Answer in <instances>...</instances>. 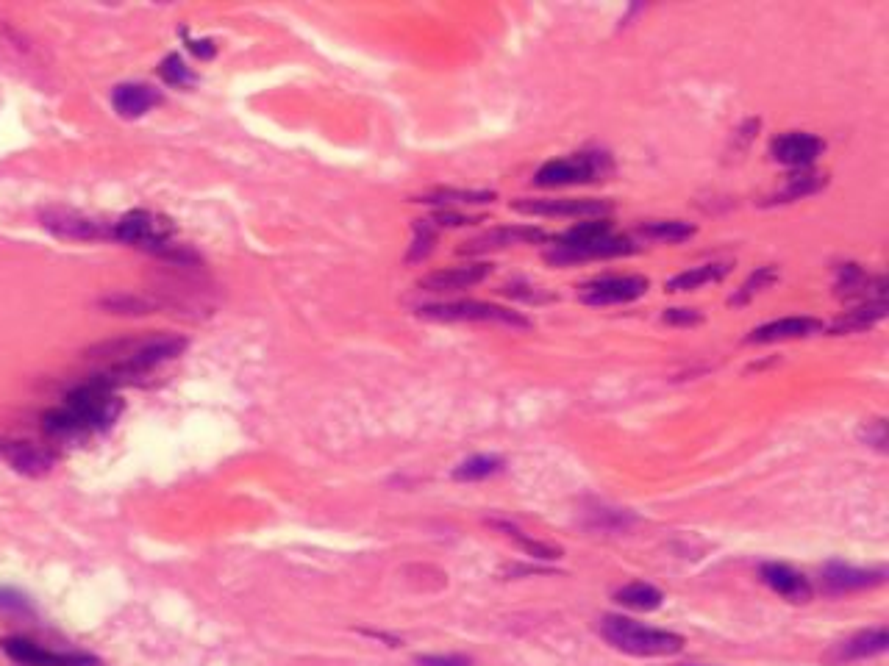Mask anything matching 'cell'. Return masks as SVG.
Instances as JSON below:
<instances>
[{
    "mask_svg": "<svg viewBox=\"0 0 889 666\" xmlns=\"http://www.w3.org/2000/svg\"><path fill=\"white\" fill-rule=\"evenodd\" d=\"M120 403L112 395V383L89 381L67 395V403L45 414V431L53 436H76V433L106 428L117 417Z\"/></svg>",
    "mask_w": 889,
    "mask_h": 666,
    "instance_id": "obj_1",
    "label": "cell"
},
{
    "mask_svg": "<svg viewBox=\"0 0 889 666\" xmlns=\"http://www.w3.org/2000/svg\"><path fill=\"white\" fill-rule=\"evenodd\" d=\"M601 633L614 650L639 655V658H662V655H676L684 650V639L673 630L651 628V625L617 617V614L601 619Z\"/></svg>",
    "mask_w": 889,
    "mask_h": 666,
    "instance_id": "obj_2",
    "label": "cell"
},
{
    "mask_svg": "<svg viewBox=\"0 0 889 666\" xmlns=\"http://www.w3.org/2000/svg\"><path fill=\"white\" fill-rule=\"evenodd\" d=\"M112 236H117L120 242L126 245H134L139 250H148L153 256H164V259H176V261H195V256L184 250V247H176L170 242L173 236V225L170 220H164L153 211L137 209L128 211L126 217H120V222L114 225Z\"/></svg>",
    "mask_w": 889,
    "mask_h": 666,
    "instance_id": "obj_3",
    "label": "cell"
},
{
    "mask_svg": "<svg viewBox=\"0 0 889 666\" xmlns=\"http://www.w3.org/2000/svg\"><path fill=\"white\" fill-rule=\"evenodd\" d=\"M612 170L614 164L609 153L587 150V153H573V156L545 161L534 175V184L542 186V189L592 184V181H603Z\"/></svg>",
    "mask_w": 889,
    "mask_h": 666,
    "instance_id": "obj_4",
    "label": "cell"
},
{
    "mask_svg": "<svg viewBox=\"0 0 889 666\" xmlns=\"http://www.w3.org/2000/svg\"><path fill=\"white\" fill-rule=\"evenodd\" d=\"M417 314L439 322H498V325H509V328H531V320H526L523 314L506 309V306L484 303V300L431 303V306H420Z\"/></svg>",
    "mask_w": 889,
    "mask_h": 666,
    "instance_id": "obj_5",
    "label": "cell"
},
{
    "mask_svg": "<svg viewBox=\"0 0 889 666\" xmlns=\"http://www.w3.org/2000/svg\"><path fill=\"white\" fill-rule=\"evenodd\" d=\"M637 253V245L628 239V236H603V239H589V242H576V245H567V242H553L548 250H545V261L551 264H576V261H589V259H617V256H631Z\"/></svg>",
    "mask_w": 889,
    "mask_h": 666,
    "instance_id": "obj_6",
    "label": "cell"
},
{
    "mask_svg": "<svg viewBox=\"0 0 889 666\" xmlns=\"http://www.w3.org/2000/svg\"><path fill=\"white\" fill-rule=\"evenodd\" d=\"M648 278L642 275H603L578 289V300L587 306H617L648 295Z\"/></svg>",
    "mask_w": 889,
    "mask_h": 666,
    "instance_id": "obj_7",
    "label": "cell"
},
{
    "mask_svg": "<svg viewBox=\"0 0 889 666\" xmlns=\"http://www.w3.org/2000/svg\"><path fill=\"white\" fill-rule=\"evenodd\" d=\"M520 214H531V217H587V220H601L606 217L612 206L606 200H578V198H542V200H517L512 206Z\"/></svg>",
    "mask_w": 889,
    "mask_h": 666,
    "instance_id": "obj_8",
    "label": "cell"
},
{
    "mask_svg": "<svg viewBox=\"0 0 889 666\" xmlns=\"http://www.w3.org/2000/svg\"><path fill=\"white\" fill-rule=\"evenodd\" d=\"M184 347H187V339H181V336H153V339H145L142 345H134V350L123 356L114 372L117 375H142V372L176 358Z\"/></svg>",
    "mask_w": 889,
    "mask_h": 666,
    "instance_id": "obj_9",
    "label": "cell"
},
{
    "mask_svg": "<svg viewBox=\"0 0 889 666\" xmlns=\"http://www.w3.org/2000/svg\"><path fill=\"white\" fill-rule=\"evenodd\" d=\"M542 239H545V231L534 228V225H503V228H492L487 234L464 242L462 253L464 256H484V253H495V250H506L514 245H534Z\"/></svg>",
    "mask_w": 889,
    "mask_h": 666,
    "instance_id": "obj_10",
    "label": "cell"
},
{
    "mask_svg": "<svg viewBox=\"0 0 889 666\" xmlns=\"http://www.w3.org/2000/svg\"><path fill=\"white\" fill-rule=\"evenodd\" d=\"M826 150V142L820 136L806 134V131H789V134H781L773 139L770 145V153L773 159L787 164V167H798V170H806L820 153Z\"/></svg>",
    "mask_w": 889,
    "mask_h": 666,
    "instance_id": "obj_11",
    "label": "cell"
},
{
    "mask_svg": "<svg viewBox=\"0 0 889 666\" xmlns=\"http://www.w3.org/2000/svg\"><path fill=\"white\" fill-rule=\"evenodd\" d=\"M489 272H492V264L487 261H478V264H459V267H448V270H437L420 278V289L423 292H462V289H470V286L487 281Z\"/></svg>",
    "mask_w": 889,
    "mask_h": 666,
    "instance_id": "obj_12",
    "label": "cell"
},
{
    "mask_svg": "<svg viewBox=\"0 0 889 666\" xmlns=\"http://www.w3.org/2000/svg\"><path fill=\"white\" fill-rule=\"evenodd\" d=\"M3 650L12 655L14 661L28 666H98V658L84 653H51L42 650L39 644L28 639H6Z\"/></svg>",
    "mask_w": 889,
    "mask_h": 666,
    "instance_id": "obj_13",
    "label": "cell"
},
{
    "mask_svg": "<svg viewBox=\"0 0 889 666\" xmlns=\"http://www.w3.org/2000/svg\"><path fill=\"white\" fill-rule=\"evenodd\" d=\"M39 220L51 234L62 236V239H101L109 234L101 222L89 220L84 214L70 209H45L39 214Z\"/></svg>",
    "mask_w": 889,
    "mask_h": 666,
    "instance_id": "obj_14",
    "label": "cell"
},
{
    "mask_svg": "<svg viewBox=\"0 0 889 666\" xmlns=\"http://www.w3.org/2000/svg\"><path fill=\"white\" fill-rule=\"evenodd\" d=\"M823 322L814 317H784V320H773L751 331L745 339L748 345H770V342H789V339H806L814 333H823Z\"/></svg>",
    "mask_w": 889,
    "mask_h": 666,
    "instance_id": "obj_15",
    "label": "cell"
},
{
    "mask_svg": "<svg viewBox=\"0 0 889 666\" xmlns=\"http://www.w3.org/2000/svg\"><path fill=\"white\" fill-rule=\"evenodd\" d=\"M884 569H859L851 564H828L823 569V586L831 594H848L862 592V589H873L878 583H884Z\"/></svg>",
    "mask_w": 889,
    "mask_h": 666,
    "instance_id": "obj_16",
    "label": "cell"
},
{
    "mask_svg": "<svg viewBox=\"0 0 889 666\" xmlns=\"http://www.w3.org/2000/svg\"><path fill=\"white\" fill-rule=\"evenodd\" d=\"M759 575H762V580L773 592L787 597L789 603H809V597H812V583L806 580V575L795 572L789 564L770 561V564H762Z\"/></svg>",
    "mask_w": 889,
    "mask_h": 666,
    "instance_id": "obj_17",
    "label": "cell"
},
{
    "mask_svg": "<svg viewBox=\"0 0 889 666\" xmlns=\"http://www.w3.org/2000/svg\"><path fill=\"white\" fill-rule=\"evenodd\" d=\"M884 289H887V281L876 278V275H867L859 264H842L837 270L839 297H848V300L862 297L864 303H870L873 295H876V300H884Z\"/></svg>",
    "mask_w": 889,
    "mask_h": 666,
    "instance_id": "obj_18",
    "label": "cell"
},
{
    "mask_svg": "<svg viewBox=\"0 0 889 666\" xmlns=\"http://www.w3.org/2000/svg\"><path fill=\"white\" fill-rule=\"evenodd\" d=\"M159 103V92L148 84H120L112 92V106L120 117L137 120Z\"/></svg>",
    "mask_w": 889,
    "mask_h": 666,
    "instance_id": "obj_19",
    "label": "cell"
},
{
    "mask_svg": "<svg viewBox=\"0 0 889 666\" xmlns=\"http://www.w3.org/2000/svg\"><path fill=\"white\" fill-rule=\"evenodd\" d=\"M887 647H889V630L884 628V625H878V628L859 630V633L851 636L848 642L839 644L834 658H837V661H864V658L887 653Z\"/></svg>",
    "mask_w": 889,
    "mask_h": 666,
    "instance_id": "obj_20",
    "label": "cell"
},
{
    "mask_svg": "<svg viewBox=\"0 0 889 666\" xmlns=\"http://www.w3.org/2000/svg\"><path fill=\"white\" fill-rule=\"evenodd\" d=\"M887 317V303L884 300H870V303H862L856 309L845 311L842 317L831 322L828 331L834 336H845V333H862L867 328H873L876 322H881Z\"/></svg>",
    "mask_w": 889,
    "mask_h": 666,
    "instance_id": "obj_21",
    "label": "cell"
},
{
    "mask_svg": "<svg viewBox=\"0 0 889 666\" xmlns=\"http://www.w3.org/2000/svg\"><path fill=\"white\" fill-rule=\"evenodd\" d=\"M728 272H731V264L728 261H712V264H701V267H692V270L678 272L676 278L667 281V292H695L706 284H717L723 281Z\"/></svg>",
    "mask_w": 889,
    "mask_h": 666,
    "instance_id": "obj_22",
    "label": "cell"
},
{
    "mask_svg": "<svg viewBox=\"0 0 889 666\" xmlns=\"http://www.w3.org/2000/svg\"><path fill=\"white\" fill-rule=\"evenodd\" d=\"M6 456H9V461H12V467L17 472H26V475H45L53 467V456L48 450L26 442L6 447Z\"/></svg>",
    "mask_w": 889,
    "mask_h": 666,
    "instance_id": "obj_23",
    "label": "cell"
},
{
    "mask_svg": "<svg viewBox=\"0 0 889 666\" xmlns=\"http://www.w3.org/2000/svg\"><path fill=\"white\" fill-rule=\"evenodd\" d=\"M637 234L642 239H651V242H684L689 236L698 234V228L684 220H651L639 225Z\"/></svg>",
    "mask_w": 889,
    "mask_h": 666,
    "instance_id": "obj_24",
    "label": "cell"
},
{
    "mask_svg": "<svg viewBox=\"0 0 889 666\" xmlns=\"http://www.w3.org/2000/svg\"><path fill=\"white\" fill-rule=\"evenodd\" d=\"M614 600L620 605H626V608H634V611H656L659 605H662L664 594L651 586V583H628L623 589H617L614 592Z\"/></svg>",
    "mask_w": 889,
    "mask_h": 666,
    "instance_id": "obj_25",
    "label": "cell"
},
{
    "mask_svg": "<svg viewBox=\"0 0 889 666\" xmlns=\"http://www.w3.org/2000/svg\"><path fill=\"white\" fill-rule=\"evenodd\" d=\"M495 200V192H487V189H437L426 198H420L417 203H428V206H470V203H492Z\"/></svg>",
    "mask_w": 889,
    "mask_h": 666,
    "instance_id": "obj_26",
    "label": "cell"
},
{
    "mask_svg": "<svg viewBox=\"0 0 889 666\" xmlns=\"http://www.w3.org/2000/svg\"><path fill=\"white\" fill-rule=\"evenodd\" d=\"M826 186V175L809 173V170H801V173L787 175V186L776 195V203H789V200H801L806 195H814Z\"/></svg>",
    "mask_w": 889,
    "mask_h": 666,
    "instance_id": "obj_27",
    "label": "cell"
},
{
    "mask_svg": "<svg viewBox=\"0 0 889 666\" xmlns=\"http://www.w3.org/2000/svg\"><path fill=\"white\" fill-rule=\"evenodd\" d=\"M501 469H503L501 456H473L453 469V478H456V481H484V478L495 475V472H501Z\"/></svg>",
    "mask_w": 889,
    "mask_h": 666,
    "instance_id": "obj_28",
    "label": "cell"
},
{
    "mask_svg": "<svg viewBox=\"0 0 889 666\" xmlns=\"http://www.w3.org/2000/svg\"><path fill=\"white\" fill-rule=\"evenodd\" d=\"M614 234L612 222L609 217H601V220H584L570 225L556 242H567V245H576V242H589V239H603V236Z\"/></svg>",
    "mask_w": 889,
    "mask_h": 666,
    "instance_id": "obj_29",
    "label": "cell"
},
{
    "mask_svg": "<svg viewBox=\"0 0 889 666\" xmlns=\"http://www.w3.org/2000/svg\"><path fill=\"white\" fill-rule=\"evenodd\" d=\"M773 281H778L776 267H759V270L753 272L751 278H748V281H745V284L739 286L737 292L731 295V300H728V303H731V306H742V303H748L751 297H756L759 292H764V289L773 284Z\"/></svg>",
    "mask_w": 889,
    "mask_h": 666,
    "instance_id": "obj_30",
    "label": "cell"
},
{
    "mask_svg": "<svg viewBox=\"0 0 889 666\" xmlns=\"http://www.w3.org/2000/svg\"><path fill=\"white\" fill-rule=\"evenodd\" d=\"M101 306L112 314H151L159 303L145 295H112L101 300Z\"/></svg>",
    "mask_w": 889,
    "mask_h": 666,
    "instance_id": "obj_31",
    "label": "cell"
},
{
    "mask_svg": "<svg viewBox=\"0 0 889 666\" xmlns=\"http://www.w3.org/2000/svg\"><path fill=\"white\" fill-rule=\"evenodd\" d=\"M159 75L170 87H192L198 81V75L192 73V67L184 62V56L178 53H170L162 64H159Z\"/></svg>",
    "mask_w": 889,
    "mask_h": 666,
    "instance_id": "obj_32",
    "label": "cell"
},
{
    "mask_svg": "<svg viewBox=\"0 0 889 666\" xmlns=\"http://www.w3.org/2000/svg\"><path fill=\"white\" fill-rule=\"evenodd\" d=\"M437 242V225L431 220H417L414 222V242H412V250H409V261H420L426 259L428 253H431V247Z\"/></svg>",
    "mask_w": 889,
    "mask_h": 666,
    "instance_id": "obj_33",
    "label": "cell"
},
{
    "mask_svg": "<svg viewBox=\"0 0 889 666\" xmlns=\"http://www.w3.org/2000/svg\"><path fill=\"white\" fill-rule=\"evenodd\" d=\"M498 528L509 533V536H514L517 542L523 544V550L534 555V558H545V561H553V558H559V555H562V550H559V547H548V544L534 542V539H528V536H523V533L517 531V528H512V525H501V522H498Z\"/></svg>",
    "mask_w": 889,
    "mask_h": 666,
    "instance_id": "obj_34",
    "label": "cell"
},
{
    "mask_svg": "<svg viewBox=\"0 0 889 666\" xmlns=\"http://www.w3.org/2000/svg\"><path fill=\"white\" fill-rule=\"evenodd\" d=\"M0 611H9V614H26L31 611V605L20 592L14 589H0Z\"/></svg>",
    "mask_w": 889,
    "mask_h": 666,
    "instance_id": "obj_35",
    "label": "cell"
},
{
    "mask_svg": "<svg viewBox=\"0 0 889 666\" xmlns=\"http://www.w3.org/2000/svg\"><path fill=\"white\" fill-rule=\"evenodd\" d=\"M664 322H670V325H701L703 317L701 311L695 309H667L664 311Z\"/></svg>",
    "mask_w": 889,
    "mask_h": 666,
    "instance_id": "obj_36",
    "label": "cell"
},
{
    "mask_svg": "<svg viewBox=\"0 0 889 666\" xmlns=\"http://www.w3.org/2000/svg\"><path fill=\"white\" fill-rule=\"evenodd\" d=\"M417 666H473V661L464 655H420Z\"/></svg>",
    "mask_w": 889,
    "mask_h": 666,
    "instance_id": "obj_37",
    "label": "cell"
},
{
    "mask_svg": "<svg viewBox=\"0 0 889 666\" xmlns=\"http://www.w3.org/2000/svg\"><path fill=\"white\" fill-rule=\"evenodd\" d=\"M862 436L867 439V444H876L878 450H887V425H884V420L867 422V428H862Z\"/></svg>",
    "mask_w": 889,
    "mask_h": 666,
    "instance_id": "obj_38",
    "label": "cell"
}]
</instances>
